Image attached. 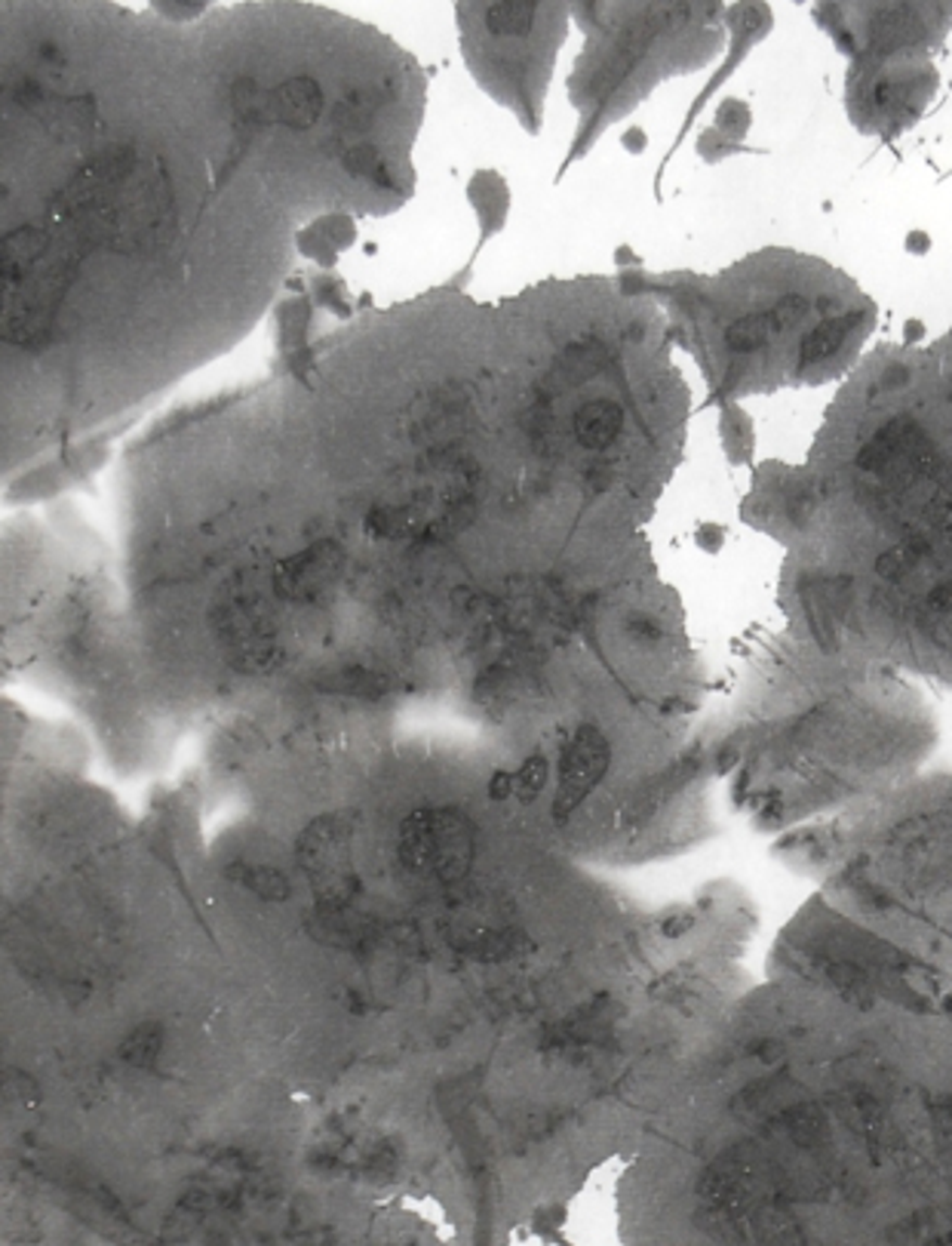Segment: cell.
Returning <instances> with one entry per match:
<instances>
[{
  "label": "cell",
  "mask_w": 952,
  "mask_h": 1246,
  "mask_svg": "<svg viewBox=\"0 0 952 1246\" xmlns=\"http://www.w3.org/2000/svg\"><path fill=\"white\" fill-rule=\"evenodd\" d=\"M397 853L412 875L455 883L474 865V822L459 810H442V806L415 810L400 825Z\"/></svg>",
  "instance_id": "cell-1"
},
{
  "label": "cell",
  "mask_w": 952,
  "mask_h": 1246,
  "mask_svg": "<svg viewBox=\"0 0 952 1246\" xmlns=\"http://www.w3.org/2000/svg\"><path fill=\"white\" fill-rule=\"evenodd\" d=\"M295 859L320 908L345 912L360 890L348 825L338 816L313 818L295 843Z\"/></svg>",
  "instance_id": "cell-2"
},
{
  "label": "cell",
  "mask_w": 952,
  "mask_h": 1246,
  "mask_svg": "<svg viewBox=\"0 0 952 1246\" xmlns=\"http://www.w3.org/2000/svg\"><path fill=\"white\" fill-rule=\"evenodd\" d=\"M612 745L596 726H578L571 739L563 745L556 766V794H553V818L563 822L584 803L608 773Z\"/></svg>",
  "instance_id": "cell-3"
},
{
  "label": "cell",
  "mask_w": 952,
  "mask_h": 1246,
  "mask_svg": "<svg viewBox=\"0 0 952 1246\" xmlns=\"http://www.w3.org/2000/svg\"><path fill=\"white\" fill-rule=\"evenodd\" d=\"M419 416V437L430 444H446L455 441L467 431L471 422V397L461 389H440L427 394L424 409H415Z\"/></svg>",
  "instance_id": "cell-4"
},
{
  "label": "cell",
  "mask_w": 952,
  "mask_h": 1246,
  "mask_svg": "<svg viewBox=\"0 0 952 1246\" xmlns=\"http://www.w3.org/2000/svg\"><path fill=\"white\" fill-rule=\"evenodd\" d=\"M323 114V90L313 77H290L268 96V117L295 130L317 124Z\"/></svg>",
  "instance_id": "cell-5"
},
{
  "label": "cell",
  "mask_w": 952,
  "mask_h": 1246,
  "mask_svg": "<svg viewBox=\"0 0 952 1246\" xmlns=\"http://www.w3.org/2000/svg\"><path fill=\"white\" fill-rule=\"evenodd\" d=\"M338 548L332 542H323L305 555H295L293 560L276 567V588L286 597H311L323 582H330L335 567H338Z\"/></svg>",
  "instance_id": "cell-6"
},
{
  "label": "cell",
  "mask_w": 952,
  "mask_h": 1246,
  "mask_svg": "<svg viewBox=\"0 0 952 1246\" xmlns=\"http://www.w3.org/2000/svg\"><path fill=\"white\" fill-rule=\"evenodd\" d=\"M621 425L623 409L615 400H608V397L590 400V404H584V407L575 412V437L587 449L612 447Z\"/></svg>",
  "instance_id": "cell-7"
},
{
  "label": "cell",
  "mask_w": 952,
  "mask_h": 1246,
  "mask_svg": "<svg viewBox=\"0 0 952 1246\" xmlns=\"http://www.w3.org/2000/svg\"><path fill=\"white\" fill-rule=\"evenodd\" d=\"M164 1050V1028L157 1022H145L132 1028L120 1043V1059L132 1068H154Z\"/></svg>",
  "instance_id": "cell-8"
},
{
  "label": "cell",
  "mask_w": 952,
  "mask_h": 1246,
  "mask_svg": "<svg viewBox=\"0 0 952 1246\" xmlns=\"http://www.w3.org/2000/svg\"><path fill=\"white\" fill-rule=\"evenodd\" d=\"M848 330H851V320H824L821 327H814V330L802 339V345H799L802 360H806V364L826 360L829 354L839 352V345L845 342Z\"/></svg>",
  "instance_id": "cell-9"
},
{
  "label": "cell",
  "mask_w": 952,
  "mask_h": 1246,
  "mask_svg": "<svg viewBox=\"0 0 952 1246\" xmlns=\"http://www.w3.org/2000/svg\"><path fill=\"white\" fill-rule=\"evenodd\" d=\"M531 3H494L489 10V31L498 38H526L535 25Z\"/></svg>",
  "instance_id": "cell-10"
},
{
  "label": "cell",
  "mask_w": 952,
  "mask_h": 1246,
  "mask_svg": "<svg viewBox=\"0 0 952 1246\" xmlns=\"http://www.w3.org/2000/svg\"><path fill=\"white\" fill-rule=\"evenodd\" d=\"M769 317L766 315H750L734 320L732 327L725 330V345L734 354H756L766 348V339H769Z\"/></svg>",
  "instance_id": "cell-11"
},
{
  "label": "cell",
  "mask_w": 952,
  "mask_h": 1246,
  "mask_svg": "<svg viewBox=\"0 0 952 1246\" xmlns=\"http://www.w3.org/2000/svg\"><path fill=\"white\" fill-rule=\"evenodd\" d=\"M513 776H516V791H513V798L519 800V803H531V800L544 791V785H548L550 776L548 758H544V754H529L526 763H523Z\"/></svg>",
  "instance_id": "cell-12"
},
{
  "label": "cell",
  "mask_w": 952,
  "mask_h": 1246,
  "mask_svg": "<svg viewBox=\"0 0 952 1246\" xmlns=\"http://www.w3.org/2000/svg\"><path fill=\"white\" fill-rule=\"evenodd\" d=\"M246 887L268 902H283L290 899V880L280 868L271 865H256V868H246Z\"/></svg>",
  "instance_id": "cell-13"
},
{
  "label": "cell",
  "mask_w": 952,
  "mask_h": 1246,
  "mask_svg": "<svg viewBox=\"0 0 952 1246\" xmlns=\"http://www.w3.org/2000/svg\"><path fill=\"white\" fill-rule=\"evenodd\" d=\"M716 127L725 130L729 136H744L750 127V109L737 99H725L716 112Z\"/></svg>",
  "instance_id": "cell-14"
},
{
  "label": "cell",
  "mask_w": 952,
  "mask_h": 1246,
  "mask_svg": "<svg viewBox=\"0 0 952 1246\" xmlns=\"http://www.w3.org/2000/svg\"><path fill=\"white\" fill-rule=\"evenodd\" d=\"M808 308H811V302H808L802 293H793V296L781 298L777 308L769 312V327L771 330H787V327H793L799 317L808 315Z\"/></svg>",
  "instance_id": "cell-15"
},
{
  "label": "cell",
  "mask_w": 952,
  "mask_h": 1246,
  "mask_svg": "<svg viewBox=\"0 0 952 1246\" xmlns=\"http://www.w3.org/2000/svg\"><path fill=\"white\" fill-rule=\"evenodd\" d=\"M345 167L350 169V173H357V176H375L378 173V167H382V161H378V151L372 149L369 142H363V145H353V149L345 154Z\"/></svg>",
  "instance_id": "cell-16"
},
{
  "label": "cell",
  "mask_w": 952,
  "mask_h": 1246,
  "mask_svg": "<svg viewBox=\"0 0 952 1246\" xmlns=\"http://www.w3.org/2000/svg\"><path fill=\"white\" fill-rule=\"evenodd\" d=\"M342 687L348 692H360V696H375L378 689H385V677L363 669H348L342 674Z\"/></svg>",
  "instance_id": "cell-17"
},
{
  "label": "cell",
  "mask_w": 952,
  "mask_h": 1246,
  "mask_svg": "<svg viewBox=\"0 0 952 1246\" xmlns=\"http://www.w3.org/2000/svg\"><path fill=\"white\" fill-rule=\"evenodd\" d=\"M320 231H323V238H320V241L330 243L332 250H338V246H348V243L353 241V225H350L345 216H332V219H326V223L320 225Z\"/></svg>",
  "instance_id": "cell-18"
},
{
  "label": "cell",
  "mask_w": 952,
  "mask_h": 1246,
  "mask_svg": "<svg viewBox=\"0 0 952 1246\" xmlns=\"http://www.w3.org/2000/svg\"><path fill=\"white\" fill-rule=\"evenodd\" d=\"M513 791H516V776L507 770H494L492 779H489V798L501 803V800L513 798Z\"/></svg>",
  "instance_id": "cell-19"
},
{
  "label": "cell",
  "mask_w": 952,
  "mask_h": 1246,
  "mask_svg": "<svg viewBox=\"0 0 952 1246\" xmlns=\"http://www.w3.org/2000/svg\"><path fill=\"white\" fill-rule=\"evenodd\" d=\"M695 539L704 551L716 555V551L722 548V542H725V530H722L719 523H704V526L695 533Z\"/></svg>",
  "instance_id": "cell-20"
},
{
  "label": "cell",
  "mask_w": 952,
  "mask_h": 1246,
  "mask_svg": "<svg viewBox=\"0 0 952 1246\" xmlns=\"http://www.w3.org/2000/svg\"><path fill=\"white\" fill-rule=\"evenodd\" d=\"M928 607H931L935 613H952V582H943V585L931 588Z\"/></svg>",
  "instance_id": "cell-21"
},
{
  "label": "cell",
  "mask_w": 952,
  "mask_h": 1246,
  "mask_svg": "<svg viewBox=\"0 0 952 1246\" xmlns=\"http://www.w3.org/2000/svg\"><path fill=\"white\" fill-rule=\"evenodd\" d=\"M928 250H931V238H928L925 231H910V234H906V253L925 256Z\"/></svg>",
  "instance_id": "cell-22"
},
{
  "label": "cell",
  "mask_w": 952,
  "mask_h": 1246,
  "mask_svg": "<svg viewBox=\"0 0 952 1246\" xmlns=\"http://www.w3.org/2000/svg\"><path fill=\"white\" fill-rule=\"evenodd\" d=\"M645 145H648V136H645V130H640V127L623 132V149L627 151L640 154V151H645Z\"/></svg>",
  "instance_id": "cell-23"
},
{
  "label": "cell",
  "mask_w": 952,
  "mask_h": 1246,
  "mask_svg": "<svg viewBox=\"0 0 952 1246\" xmlns=\"http://www.w3.org/2000/svg\"><path fill=\"white\" fill-rule=\"evenodd\" d=\"M906 382H910V370H906L903 364L888 367V372H885V385H888V389H903Z\"/></svg>",
  "instance_id": "cell-24"
},
{
  "label": "cell",
  "mask_w": 952,
  "mask_h": 1246,
  "mask_svg": "<svg viewBox=\"0 0 952 1246\" xmlns=\"http://www.w3.org/2000/svg\"><path fill=\"white\" fill-rule=\"evenodd\" d=\"M903 335H906V342H918V339L925 335V323H922V320H916V317H913V320H906V323H903Z\"/></svg>",
  "instance_id": "cell-25"
},
{
  "label": "cell",
  "mask_w": 952,
  "mask_h": 1246,
  "mask_svg": "<svg viewBox=\"0 0 952 1246\" xmlns=\"http://www.w3.org/2000/svg\"><path fill=\"white\" fill-rule=\"evenodd\" d=\"M950 555H952V533H950Z\"/></svg>",
  "instance_id": "cell-26"
}]
</instances>
